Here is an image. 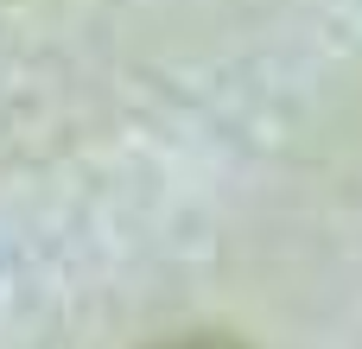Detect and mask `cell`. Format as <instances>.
<instances>
[{
	"label": "cell",
	"mask_w": 362,
	"mask_h": 349,
	"mask_svg": "<svg viewBox=\"0 0 362 349\" xmlns=\"http://www.w3.org/2000/svg\"><path fill=\"white\" fill-rule=\"evenodd\" d=\"M159 349H242L229 337H178V343H159Z\"/></svg>",
	"instance_id": "6da1fadb"
}]
</instances>
